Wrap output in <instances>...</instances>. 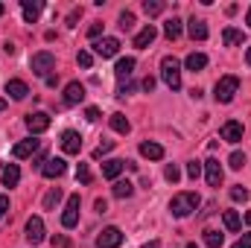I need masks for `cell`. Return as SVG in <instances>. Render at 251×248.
<instances>
[{
	"label": "cell",
	"mask_w": 251,
	"mask_h": 248,
	"mask_svg": "<svg viewBox=\"0 0 251 248\" xmlns=\"http://www.w3.org/2000/svg\"><path fill=\"white\" fill-rule=\"evenodd\" d=\"M196 207H199V196H196V193H178V196H173V201H170V213H173L176 219L190 216Z\"/></svg>",
	"instance_id": "1"
},
{
	"label": "cell",
	"mask_w": 251,
	"mask_h": 248,
	"mask_svg": "<svg viewBox=\"0 0 251 248\" xmlns=\"http://www.w3.org/2000/svg\"><path fill=\"white\" fill-rule=\"evenodd\" d=\"M161 76H164V82H167L170 91H178V88H181V67H178V59L167 56V59L161 62Z\"/></svg>",
	"instance_id": "2"
},
{
	"label": "cell",
	"mask_w": 251,
	"mask_h": 248,
	"mask_svg": "<svg viewBox=\"0 0 251 248\" xmlns=\"http://www.w3.org/2000/svg\"><path fill=\"white\" fill-rule=\"evenodd\" d=\"M237 91H240V79L237 76H222L213 88V97H216V102H231Z\"/></svg>",
	"instance_id": "3"
},
{
	"label": "cell",
	"mask_w": 251,
	"mask_h": 248,
	"mask_svg": "<svg viewBox=\"0 0 251 248\" xmlns=\"http://www.w3.org/2000/svg\"><path fill=\"white\" fill-rule=\"evenodd\" d=\"M29 67H32V73H35V76H44V79H47V76H50V70L56 67V56H53V53H47V50H44V53H35V56L29 59Z\"/></svg>",
	"instance_id": "4"
},
{
	"label": "cell",
	"mask_w": 251,
	"mask_h": 248,
	"mask_svg": "<svg viewBox=\"0 0 251 248\" xmlns=\"http://www.w3.org/2000/svg\"><path fill=\"white\" fill-rule=\"evenodd\" d=\"M123 246V231L120 228H105L100 237H97V248H120Z\"/></svg>",
	"instance_id": "5"
},
{
	"label": "cell",
	"mask_w": 251,
	"mask_h": 248,
	"mask_svg": "<svg viewBox=\"0 0 251 248\" xmlns=\"http://www.w3.org/2000/svg\"><path fill=\"white\" fill-rule=\"evenodd\" d=\"M79 193H73L70 198H67V207H64L62 213V225L64 228H76V222H79Z\"/></svg>",
	"instance_id": "6"
},
{
	"label": "cell",
	"mask_w": 251,
	"mask_h": 248,
	"mask_svg": "<svg viewBox=\"0 0 251 248\" xmlns=\"http://www.w3.org/2000/svg\"><path fill=\"white\" fill-rule=\"evenodd\" d=\"M26 240L32 246H38L44 240V219L41 216H29V222H26Z\"/></svg>",
	"instance_id": "7"
},
{
	"label": "cell",
	"mask_w": 251,
	"mask_h": 248,
	"mask_svg": "<svg viewBox=\"0 0 251 248\" xmlns=\"http://www.w3.org/2000/svg\"><path fill=\"white\" fill-rule=\"evenodd\" d=\"M62 149L67 155H79V149H82V134L73 131V128L62 131Z\"/></svg>",
	"instance_id": "8"
},
{
	"label": "cell",
	"mask_w": 251,
	"mask_h": 248,
	"mask_svg": "<svg viewBox=\"0 0 251 248\" xmlns=\"http://www.w3.org/2000/svg\"><path fill=\"white\" fill-rule=\"evenodd\" d=\"M26 128H29L32 134H41V131H47V128H50V114H44V111L26 114Z\"/></svg>",
	"instance_id": "9"
},
{
	"label": "cell",
	"mask_w": 251,
	"mask_h": 248,
	"mask_svg": "<svg viewBox=\"0 0 251 248\" xmlns=\"http://www.w3.org/2000/svg\"><path fill=\"white\" fill-rule=\"evenodd\" d=\"M85 99V85L82 82H67L64 88V105H79Z\"/></svg>",
	"instance_id": "10"
},
{
	"label": "cell",
	"mask_w": 251,
	"mask_h": 248,
	"mask_svg": "<svg viewBox=\"0 0 251 248\" xmlns=\"http://www.w3.org/2000/svg\"><path fill=\"white\" fill-rule=\"evenodd\" d=\"M204 178H207V184L210 187L222 184V167H219L216 158H207V161H204Z\"/></svg>",
	"instance_id": "11"
},
{
	"label": "cell",
	"mask_w": 251,
	"mask_h": 248,
	"mask_svg": "<svg viewBox=\"0 0 251 248\" xmlns=\"http://www.w3.org/2000/svg\"><path fill=\"white\" fill-rule=\"evenodd\" d=\"M94 50H97V56L111 59V56H117V53H120V41H117V38H102V41H97V44H94Z\"/></svg>",
	"instance_id": "12"
},
{
	"label": "cell",
	"mask_w": 251,
	"mask_h": 248,
	"mask_svg": "<svg viewBox=\"0 0 251 248\" xmlns=\"http://www.w3.org/2000/svg\"><path fill=\"white\" fill-rule=\"evenodd\" d=\"M38 152V140L35 137H29V140H21V143H15V149H12V155L18 158V161H24V158H32Z\"/></svg>",
	"instance_id": "13"
},
{
	"label": "cell",
	"mask_w": 251,
	"mask_h": 248,
	"mask_svg": "<svg viewBox=\"0 0 251 248\" xmlns=\"http://www.w3.org/2000/svg\"><path fill=\"white\" fill-rule=\"evenodd\" d=\"M222 140H228V143H240L243 140V123L240 120H228V123L222 125Z\"/></svg>",
	"instance_id": "14"
},
{
	"label": "cell",
	"mask_w": 251,
	"mask_h": 248,
	"mask_svg": "<svg viewBox=\"0 0 251 248\" xmlns=\"http://www.w3.org/2000/svg\"><path fill=\"white\" fill-rule=\"evenodd\" d=\"M64 170H67V164H64L62 158H50V161H44L41 175L44 178H59V175H64Z\"/></svg>",
	"instance_id": "15"
},
{
	"label": "cell",
	"mask_w": 251,
	"mask_h": 248,
	"mask_svg": "<svg viewBox=\"0 0 251 248\" xmlns=\"http://www.w3.org/2000/svg\"><path fill=\"white\" fill-rule=\"evenodd\" d=\"M21 9H24V18H26V24H35V18L41 15L44 3H41V0H21Z\"/></svg>",
	"instance_id": "16"
},
{
	"label": "cell",
	"mask_w": 251,
	"mask_h": 248,
	"mask_svg": "<svg viewBox=\"0 0 251 248\" xmlns=\"http://www.w3.org/2000/svg\"><path fill=\"white\" fill-rule=\"evenodd\" d=\"M155 35H158V29H155L152 24H149V26H143V29L134 35V47H137V50H146V47L155 41Z\"/></svg>",
	"instance_id": "17"
},
{
	"label": "cell",
	"mask_w": 251,
	"mask_h": 248,
	"mask_svg": "<svg viewBox=\"0 0 251 248\" xmlns=\"http://www.w3.org/2000/svg\"><path fill=\"white\" fill-rule=\"evenodd\" d=\"M6 94H9L12 99H24V97L29 94V88H26L24 79H9V82H6Z\"/></svg>",
	"instance_id": "18"
},
{
	"label": "cell",
	"mask_w": 251,
	"mask_h": 248,
	"mask_svg": "<svg viewBox=\"0 0 251 248\" xmlns=\"http://www.w3.org/2000/svg\"><path fill=\"white\" fill-rule=\"evenodd\" d=\"M140 155H143V158H149V161H161V158H164V146H161V143L146 140V143H140Z\"/></svg>",
	"instance_id": "19"
},
{
	"label": "cell",
	"mask_w": 251,
	"mask_h": 248,
	"mask_svg": "<svg viewBox=\"0 0 251 248\" xmlns=\"http://www.w3.org/2000/svg\"><path fill=\"white\" fill-rule=\"evenodd\" d=\"M126 170V161H105V167H102V178H108V181H117V175Z\"/></svg>",
	"instance_id": "20"
},
{
	"label": "cell",
	"mask_w": 251,
	"mask_h": 248,
	"mask_svg": "<svg viewBox=\"0 0 251 248\" xmlns=\"http://www.w3.org/2000/svg\"><path fill=\"white\" fill-rule=\"evenodd\" d=\"M18 181H21L18 164H6V167H3V187H18Z\"/></svg>",
	"instance_id": "21"
},
{
	"label": "cell",
	"mask_w": 251,
	"mask_h": 248,
	"mask_svg": "<svg viewBox=\"0 0 251 248\" xmlns=\"http://www.w3.org/2000/svg\"><path fill=\"white\" fill-rule=\"evenodd\" d=\"M190 38H193V41H204V38H207V24H204L201 18H193V21H190Z\"/></svg>",
	"instance_id": "22"
},
{
	"label": "cell",
	"mask_w": 251,
	"mask_h": 248,
	"mask_svg": "<svg viewBox=\"0 0 251 248\" xmlns=\"http://www.w3.org/2000/svg\"><path fill=\"white\" fill-rule=\"evenodd\" d=\"M184 64H187V70L199 73V70H204V67H207V56H204V53H190Z\"/></svg>",
	"instance_id": "23"
},
{
	"label": "cell",
	"mask_w": 251,
	"mask_h": 248,
	"mask_svg": "<svg viewBox=\"0 0 251 248\" xmlns=\"http://www.w3.org/2000/svg\"><path fill=\"white\" fill-rule=\"evenodd\" d=\"M131 70H134V59H120V62H117V67H114V76L123 82V79H128V76H131Z\"/></svg>",
	"instance_id": "24"
},
{
	"label": "cell",
	"mask_w": 251,
	"mask_h": 248,
	"mask_svg": "<svg viewBox=\"0 0 251 248\" xmlns=\"http://www.w3.org/2000/svg\"><path fill=\"white\" fill-rule=\"evenodd\" d=\"M108 123H111V128H114L117 134H128V131H131V123L126 120L123 114H111V117H108Z\"/></svg>",
	"instance_id": "25"
},
{
	"label": "cell",
	"mask_w": 251,
	"mask_h": 248,
	"mask_svg": "<svg viewBox=\"0 0 251 248\" xmlns=\"http://www.w3.org/2000/svg\"><path fill=\"white\" fill-rule=\"evenodd\" d=\"M222 222H225V228H228V231H240V228H243V219H240V213H237V210H225Z\"/></svg>",
	"instance_id": "26"
},
{
	"label": "cell",
	"mask_w": 251,
	"mask_h": 248,
	"mask_svg": "<svg viewBox=\"0 0 251 248\" xmlns=\"http://www.w3.org/2000/svg\"><path fill=\"white\" fill-rule=\"evenodd\" d=\"M222 243H225V237H222L219 231H213V228L204 231V246L207 248H222Z\"/></svg>",
	"instance_id": "27"
},
{
	"label": "cell",
	"mask_w": 251,
	"mask_h": 248,
	"mask_svg": "<svg viewBox=\"0 0 251 248\" xmlns=\"http://www.w3.org/2000/svg\"><path fill=\"white\" fill-rule=\"evenodd\" d=\"M164 35H167V38H173V41H176V38H178V35H181V21H178V18H170V21H167V24H164Z\"/></svg>",
	"instance_id": "28"
},
{
	"label": "cell",
	"mask_w": 251,
	"mask_h": 248,
	"mask_svg": "<svg viewBox=\"0 0 251 248\" xmlns=\"http://www.w3.org/2000/svg\"><path fill=\"white\" fill-rule=\"evenodd\" d=\"M222 41H225L228 47H234V44H243V32H240V29H234V26H228V29L222 32Z\"/></svg>",
	"instance_id": "29"
},
{
	"label": "cell",
	"mask_w": 251,
	"mask_h": 248,
	"mask_svg": "<svg viewBox=\"0 0 251 248\" xmlns=\"http://www.w3.org/2000/svg\"><path fill=\"white\" fill-rule=\"evenodd\" d=\"M131 193H134L131 181H114V196L117 198H131Z\"/></svg>",
	"instance_id": "30"
},
{
	"label": "cell",
	"mask_w": 251,
	"mask_h": 248,
	"mask_svg": "<svg viewBox=\"0 0 251 248\" xmlns=\"http://www.w3.org/2000/svg\"><path fill=\"white\" fill-rule=\"evenodd\" d=\"M59 201H62V190H59V187H53V190L44 196V210H53Z\"/></svg>",
	"instance_id": "31"
},
{
	"label": "cell",
	"mask_w": 251,
	"mask_h": 248,
	"mask_svg": "<svg viewBox=\"0 0 251 248\" xmlns=\"http://www.w3.org/2000/svg\"><path fill=\"white\" fill-rule=\"evenodd\" d=\"M143 12H146L149 18H155V15L164 12V3H161V0H143Z\"/></svg>",
	"instance_id": "32"
},
{
	"label": "cell",
	"mask_w": 251,
	"mask_h": 248,
	"mask_svg": "<svg viewBox=\"0 0 251 248\" xmlns=\"http://www.w3.org/2000/svg\"><path fill=\"white\" fill-rule=\"evenodd\" d=\"M76 181H79V184H91V181H94L88 164H79V167H76Z\"/></svg>",
	"instance_id": "33"
},
{
	"label": "cell",
	"mask_w": 251,
	"mask_h": 248,
	"mask_svg": "<svg viewBox=\"0 0 251 248\" xmlns=\"http://www.w3.org/2000/svg\"><path fill=\"white\" fill-rule=\"evenodd\" d=\"M164 178H167L170 184H178V181H181V170H178L176 164H170V167L164 170Z\"/></svg>",
	"instance_id": "34"
},
{
	"label": "cell",
	"mask_w": 251,
	"mask_h": 248,
	"mask_svg": "<svg viewBox=\"0 0 251 248\" xmlns=\"http://www.w3.org/2000/svg\"><path fill=\"white\" fill-rule=\"evenodd\" d=\"M228 167H231V170H243V167H246V155H243V152H231Z\"/></svg>",
	"instance_id": "35"
},
{
	"label": "cell",
	"mask_w": 251,
	"mask_h": 248,
	"mask_svg": "<svg viewBox=\"0 0 251 248\" xmlns=\"http://www.w3.org/2000/svg\"><path fill=\"white\" fill-rule=\"evenodd\" d=\"M111 149H114V140H102V143L94 149V158H102V155H108Z\"/></svg>",
	"instance_id": "36"
},
{
	"label": "cell",
	"mask_w": 251,
	"mask_h": 248,
	"mask_svg": "<svg viewBox=\"0 0 251 248\" xmlns=\"http://www.w3.org/2000/svg\"><path fill=\"white\" fill-rule=\"evenodd\" d=\"M201 170H204V164H199V161H190V164H187V175L193 178V181L201 175Z\"/></svg>",
	"instance_id": "37"
},
{
	"label": "cell",
	"mask_w": 251,
	"mask_h": 248,
	"mask_svg": "<svg viewBox=\"0 0 251 248\" xmlns=\"http://www.w3.org/2000/svg\"><path fill=\"white\" fill-rule=\"evenodd\" d=\"M76 62H79V67H85V70H88V67L94 64V56H91L88 50H79V56H76Z\"/></svg>",
	"instance_id": "38"
},
{
	"label": "cell",
	"mask_w": 251,
	"mask_h": 248,
	"mask_svg": "<svg viewBox=\"0 0 251 248\" xmlns=\"http://www.w3.org/2000/svg\"><path fill=\"white\" fill-rule=\"evenodd\" d=\"M131 26H134V15H131V12H123V15H120V29L128 32Z\"/></svg>",
	"instance_id": "39"
},
{
	"label": "cell",
	"mask_w": 251,
	"mask_h": 248,
	"mask_svg": "<svg viewBox=\"0 0 251 248\" xmlns=\"http://www.w3.org/2000/svg\"><path fill=\"white\" fill-rule=\"evenodd\" d=\"M231 198H234V201H246V198H249V190H246V187H234V190H231Z\"/></svg>",
	"instance_id": "40"
},
{
	"label": "cell",
	"mask_w": 251,
	"mask_h": 248,
	"mask_svg": "<svg viewBox=\"0 0 251 248\" xmlns=\"http://www.w3.org/2000/svg\"><path fill=\"white\" fill-rule=\"evenodd\" d=\"M85 117H88L91 123H97V120H100V108H94V105H91V108H85Z\"/></svg>",
	"instance_id": "41"
},
{
	"label": "cell",
	"mask_w": 251,
	"mask_h": 248,
	"mask_svg": "<svg viewBox=\"0 0 251 248\" xmlns=\"http://www.w3.org/2000/svg\"><path fill=\"white\" fill-rule=\"evenodd\" d=\"M234 248H251V234H243L240 240H237V246Z\"/></svg>",
	"instance_id": "42"
},
{
	"label": "cell",
	"mask_w": 251,
	"mask_h": 248,
	"mask_svg": "<svg viewBox=\"0 0 251 248\" xmlns=\"http://www.w3.org/2000/svg\"><path fill=\"white\" fill-rule=\"evenodd\" d=\"M79 15H82V9H73V12L67 15V26H76V21H79Z\"/></svg>",
	"instance_id": "43"
},
{
	"label": "cell",
	"mask_w": 251,
	"mask_h": 248,
	"mask_svg": "<svg viewBox=\"0 0 251 248\" xmlns=\"http://www.w3.org/2000/svg\"><path fill=\"white\" fill-rule=\"evenodd\" d=\"M100 32H102V24H94V26L88 29V38H100Z\"/></svg>",
	"instance_id": "44"
},
{
	"label": "cell",
	"mask_w": 251,
	"mask_h": 248,
	"mask_svg": "<svg viewBox=\"0 0 251 248\" xmlns=\"http://www.w3.org/2000/svg\"><path fill=\"white\" fill-rule=\"evenodd\" d=\"M50 243H53V246H59V248H64V246H67V237H53Z\"/></svg>",
	"instance_id": "45"
},
{
	"label": "cell",
	"mask_w": 251,
	"mask_h": 248,
	"mask_svg": "<svg viewBox=\"0 0 251 248\" xmlns=\"http://www.w3.org/2000/svg\"><path fill=\"white\" fill-rule=\"evenodd\" d=\"M152 88H155V79H152V76H146V79H143V91H152Z\"/></svg>",
	"instance_id": "46"
},
{
	"label": "cell",
	"mask_w": 251,
	"mask_h": 248,
	"mask_svg": "<svg viewBox=\"0 0 251 248\" xmlns=\"http://www.w3.org/2000/svg\"><path fill=\"white\" fill-rule=\"evenodd\" d=\"M94 207H97L100 213H105V210H108V204H105V198H97V204H94Z\"/></svg>",
	"instance_id": "47"
},
{
	"label": "cell",
	"mask_w": 251,
	"mask_h": 248,
	"mask_svg": "<svg viewBox=\"0 0 251 248\" xmlns=\"http://www.w3.org/2000/svg\"><path fill=\"white\" fill-rule=\"evenodd\" d=\"M6 210H9V198H6V196H0V216H3Z\"/></svg>",
	"instance_id": "48"
},
{
	"label": "cell",
	"mask_w": 251,
	"mask_h": 248,
	"mask_svg": "<svg viewBox=\"0 0 251 248\" xmlns=\"http://www.w3.org/2000/svg\"><path fill=\"white\" fill-rule=\"evenodd\" d=\"M143 248H161V243H158V240H152V243H146Z\"/></svg>",
	"instance_id": "49"
},
{
	"label": "cell",
	"mask_w": 251,
	"mask_h": 248,
	"mask_svg": "<svg viewBox=\"0 0 251 248\" xmlns=\"http://www.w3.org/2000/svg\"><path fill=\"white\" fill-rule=\"evenodd\" d=\"M246 62H249V67H251V47H249V53H246Z\"/></svg>",
	"instance_id": "50"
},
{
	"label": "cell",
	"mask_w": 251,
	"mask_h": 248,
	"mask_svg": "<svg viewBox=\"0 0 251 248\" xmlns=\"http://www.w3.org/2000/svg\"><path fill=\"white\" fill-rule=\"evenodd\" d=\"M246 222H249V225H251V210H249V213H246Z\"/></svg>",
	"instance_id": "51"
},
{
	"label": "cell",
	"mask_w": 251,
	"mask_h": 248,
	"mask_svg": "<svg viewBox=\"0 0 251 248\" xmlns=\"http://www.w3.org/2000/svg\"><path fill=\"white\" fill-rule=\"evenodd\" d=\"M3 108H6V99H0V111H3Z\"/></svg>",
	"instance_id": "52"
},
{
	"label": "cell",
	"mask_w": 251,
	"mask_h": 248,
	"mask_svg": "<svg viewBox=\"0 0 251 248\" xmlns=\"http://www.w3.org/2000/svg\"><path fill=\"white\" fill-rule=\"evenodd\" d=\"M187 248H199V246H196V243H187Z\"/></svg>",
	"instance_id": "53"
},
{
	"label": "cell",
	"mask_w": 251,
	"mask_h": 248,
	"mask_svg": "<svg viewBox=\"0 0 251 248\" xmlns=\"http://www.w3.org/2000/svg\"><path fill=\"white\" fill-rule=\"evenodd\" d=\"M246 21H249V26H251V9H249V18H246Z\"/></svg>",
	"instance_id": "54"
},
{
	"label": "cell",
	"mask_w": 251,
	"mask_h": 248,
	"mask_svg": "<svg viewBox=\"0 0 251 248\" xmlns=\"http://www.w3.org/2000/svg\"><path fill=\"white\" fill-rule=\"evenodd\" d=\"M3 12H6V9H3V3H0V15H3Z\"/></svg>",
	"instance_id": "55"
}]
</instances>
